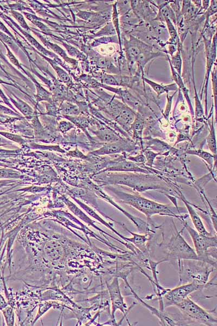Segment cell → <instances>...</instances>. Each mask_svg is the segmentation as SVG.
I'll list each match as a JSON object with an SVG mask.
<instances>
[{"mask_svg": "<svg viewBox=\"0 0 217 326\" xmlns=\"http://www.w3.org/2000/svg\"><path fill=\"white\" fill-rule=\"evenodd\" d=\"M20 177V175L15 171L10 169H0V178H19Z\"/></svg>", "mask_w": 217, "mask_h": 326, "instance_id": "10", "label": "cell"}, {"mask_svg": "<svg viewBox=\"0 0 217 326\" xmlns=\"http://www.w3.org/2000/svg\"><path fill=\"white\" fill-rule=\"evenodd\" d=\"M109 289L112 305V316L114 317L116 311L119 310L126 317L127 306L125 302L124 298L122 295L118 278H114L109 286Z\"/></svg>", "mask_w": 217, "mask_h": 326, "instance_id": "6", "label": "cell"}, {"mask_svg": "<svg viewBox=\"0 0 217 326\" xmlns=\"http://www.w3.org/2000/svg\"><path fill=\"white\" fill-rule=\"evenodd\" d=\"M185 228L192 239L195 248V252L197 253L201 262L209 264L214 266L216 265V262L212 261L210 257L212 256L209 252L211 248H216L217 239L215 236H206L200 234L197 230L190 227L186 223Z\"/></svg>", "mask_w": 217, "mask_h": 326, "instance_id": "2", "label": "cell"}, {"mask_svg": "<svg viewBox=\"0 0 217 326\" xmlns=\"http://www.w3.org/2000/svg\"><path fill=\"white\" fill-rule=\"evenodd\" d=\"M0 134L6 137V138L10 139L12 141H15L16 142H19L22 141V139L19 138L18 136H16L10 133H5V132H0Z\"/></svg>", "mask_w": 217, "mask_h": 326, "instance_id": "17", "label": "cell"}, {"mask_svg": "<svg viewBox=\"0 0 217 326\" xmlns=\"http://www.w3.org/2000/svg\"><path fill=\"white\" fill-rule=\"evenodd\" d=\"M15 18L17 20L21 23V25L23 26V27H27V25H26L25 21L23 20L22 16L18 13H16Z\"/></svg>", "mask_w": 217, "mask_h": 326, "instance_id": "18", "label": "cell"}, {"mask_svg": "<svg viewBox=\"0 0 217 326\" xmlns=\"http://www.w3.org/2000/svg\"><path fill=\"white\" fill-rule=\"evenodd\" d=\"M204 286L192 282L189 284L182 285L175 289L168 290L164 293L162 298L164 307L176 306L192 293Z\"/></svg>", "mask_w": 217, "mask_h": 326, "instance_id": "5", "label": "cell"}, {"mask_svg": "<svg viewBox=\"0 0 217 326\" xmlns=\"http://www.w3.org/2000/svg\"><path fill=\"white\" fill-rule=\"evenodd\" d=\"M0 29L5 32H8L6 28L5 27V26L1 22H0Z\"/></svg>", "mask_w": 217, "mask_h": 326, "instance_id": "22", "label": "cell"}, {"mask_svg": "<svg viewBox=\"0 0 217 326\" xmlns=\"http://www.w3.org/2000/svg\"><path fill=\"white\" fill-rule=\"evenodd\" d=\"M176 306L187 319L206 325H216L217 324L216 317L197 304L189 296Z\"/></svg>", "mask_w": 217, "mask_h": 326, "instance_id": "3", "label": "cell"}, {"mask_svg": "<svg viewBox=\"0 0 217 326\" xmlns=\"http://www.w3.org/2000/svg\"><path fill=\"white\" fill-rule=\"evenodd\" d=\"M9 57H10V59L11 60V61L15 64V65L18 64V62H17V60L15 58V57L12 55V54H11L10 52H9Z\"/></svg>", "mask_w": 217, "mask_h": 326, "instance_id": "20", "label": "cell"}, {"mask_svg": "<svg viewBox=\"0 0 217 326\" xmlns=\"http://www.w3.org/2000/svg\"><path fill=\"white\" fill-rule=\"evenodd\" d=\"M144 81L149 84L152 88L158 94V96H160L161 94L167 92L170 90H174L175 89H177L176 85L172 84L170 85H166V86H162L158 83L154 82L149 79H144Z\"/></svg>", "mask_w": 217, "mask_h": 326, "instance_id": "9", "label": "cell"}, {"mask_svg": "<svg viewBox=\"0 0 217 326\" xmlns=\"http://www.w3.org/2000/svg\"><path fill=\"white\" fill-rule=\"evenodd\" d=\"M208 145H209L210 149L211 151L214 153H216V145L215 135L214 131H212L209 136H208Z\"/></svg>", "mask_w": 217, "mask_h": 326, "instance_id": "12", "label": "cell"}, {"mask_svg": "<svg viewBox=\"0 0 217 326\" xmlns=\"http://www.w3.org/2000/svg\"><path fill=\"white\" fill-rule=\"evenodd\" d=\"M7 144V141L3 138L2 136H0V145H5Z\"/></svg>", "mask_w": 217, "mask_h": 326, "instance_id": "21", "label": "cell"}, {"mask_svg": "<svg viewBox=\"0 0 217 326\" xmlns=\"http://www.w3.org/2000/svg\"><path fill=\"white\" fill-rule=\"evenodd\" d=\"M8 182L6 181H0V188L6 185Z\"/></svg>", "mask_w": 217, "mask_h": 326, "instance_id": "23", "label": "cell"}, {"mask_svg": "<svg viewBox=\"0 0 217 326\" xmlns=\"http://www.w3.org/2000/svg\"><path fill=\"white\" fill-rule=\"evenodd\" d=\"M123 203L131 205L138 211L142 213L148 218L155 215L168 216L179 218L177 212L178 208L172 207L169 205H165L155 202L144 198V197L117 192L116 194Z\"/></svg>", "mask_w": 217, "mask_h": 326, "instance_id": "1", "label": "cell"}, {"mask_svg": "<svg viewBox=\"0 0 217 326\" xmlns=\"http://www.w3.org/2000/svg\"><path fill=\"white\" fill-rule=\"evenodd\" d=\"M181 63L180 55L179 53H178L176 56L173 58L172 64L173 66L175 67L179 74H180L181 72Z\"/></svg>", "mask_w": 217, "mask_h": 326, "instance_id": "13", "label": "cell"}, {"mask_svg": "<svg viewBox=\"0 0 217 326\" xmlns=\"http://www.w3.org/2000/svg\"><path fill=\"white\" fill-rule=\"evenodd\" d=\"M164 19L167 22L171 37L174 39H176L177 37V34L175 28H174L173 24L170 20V18H165Z\"/></svg>", "mask_w": 217, "mask_h": 326, "instance_id": "15", "label": "cell"}, {"mask_svg": "<svg viewBox=\"0 0 217 326\" xmlns=\"http://www.w3.org/2000/svg\"><path fill=\"white\" fill-rule=\"evenodd\" d=\"M182 201L184 202L185 204V206L187 209V211L189 213V216L190 217L191 219H192V222L194 223V225L196 229V230L200 234H201L204 236H212L211 234L206 229L203 222L198 216V214L197 213L196 211L194 209L192 205H190L187 202H186L185 200L182 199Z\"/></svg>", "mask_w": 217, "mask_h": 326, "instance_id": "8", "label": "cell"}, {"mask_svg": "<svg viewBox=\"0 0 217 326\" xmlns=\"http://www.w3.org/2000/svg\"><path fill=\"white\" fill-rule=\"evenodd\" d=\"M103 81L104 83L112 85H119L117 81L114 78V77L111 76H104Z\"/></svg>", "mask_w": 217, "mask_h": 326, "instance_id": "16", "label": "cell"}, {"mask_svg": "<svg viewBox=\"0 0 217 326\" xmlns=\"http://www.w3.org/2000/svg\"><path fill=\"white\" fill-rule=\"evenodd\" d=\"M1 37L2 39L9 45H12L13 42L10 38L6 36L4 34H1Z\"/></svg>", "mask_w": 217, "mask_h": 326, "instance_id": "19", "label": "cell"}, {"mask_svg": "<svg viewBox=\"0 0 217 326\" xmlns=\"http://www.w3.org/2000/svg\"><path fill=\"white\" fill-rule=\"evenodd\" d=\"M127 53L129 57L132 59H137L139 55H140V50L137 46H132L128 49Z\"/></svg>", "mask_w": 217, "mask_h": 326, "instance_id": "11", "label": "cell"}, {"mask_svg": "<svg viewBox=\"0 0 217 326\" xmlns=\"http://www.w3.org/2000/svg\"><path fill=\"white\" fill-rule=\"evenodd\" d=\"M132 149V146L124 142L112 143L104 146L103 148L98 151L92 152L97 155L119 153L125 151H130Z\"/></svg>", "mask_w": 217, "mask_h": 326, "instance_id": "7", "label": "cell"}, {"mask_svg": "<svg viewBox=\"0 0 217 326\" xmlns=\"http://www.w3.org/2000/svg\"><path fill=\"white\" fill-rule=\"evenodd\" d=\"M123 97L126 100L127 103H129L130 105H135L136 104V100L133 97L131 94L127 91H124L123 92Z\"/></svg>", "mask_w": 217, "mask_h": 326, "instance_id": "14", "label": "cell"}, {"mask_svg": "<svg viewBox=\"0 0 217 326\" xmlns=\"http://www.w3.org/2000/svg\"><path fill=\"white\" fill-rule=\"evenodd\" d=\"M177 234L171 238L167 247L168 259L200 261L195 250L187 243L177 229Z\"/></svg>", "mask_w": 217, "mask_h": 326, "instance_id": "4", "label": "cell"}]
</instances>
